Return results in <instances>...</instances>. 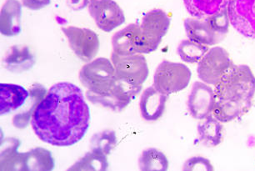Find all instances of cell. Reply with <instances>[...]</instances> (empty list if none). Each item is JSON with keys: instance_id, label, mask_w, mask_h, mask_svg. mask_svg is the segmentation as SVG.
Instances as JSON below:
<instances>
[{"instance_id": "23", "label": "cell", "mask_w": 255, "mask_h": 171, "mask_svg": "<svg viewBox=\"0 0 255 171\" xmlns=\"http://www.w3.org/2000/svg\"><path fill=\"white\" fill-rule=\"evenodd\" d=\"M168 160L158 149H146L138 159V167L142 171H168Z\"/></svg>"}, {"instance_id": "25", "label": "cell", "mask_w": 255, "mask_h": 171, "mask_svg": "<svg viewBox=\"0 0 255 171\" xmlns=\"http://www.w3.org/2000/svg\"><path fill=\"white\" fill-rule=\"evenodd\" d=\"M209 50V46L199 44L190 39L182 41L177 49L180 59L189 64L199 63Z\"/></svg>"}, {"instance_id": "4", "label": "cell", "mask_w": 255, "mask_h": 171, "mask_svg": "<svg viewBox=\"0 0 255 171\" xmlns=\"http://www.w3.org/2000/svg\"><path fill=\"white\" fill-rule=\"evenodd\" d=\"M113 52L120 55L150 54L158 49V44L143 33L140 25L131 23L118 31L112 37Z\"/></svg>"}, {"instance_id": "9", "label": "cell", "mask_w": 255, "mask_h": 171, "mask_svg": "<svg viewBox=\"0 0 255 171\" xmlns=\"http://www.w3.org/2000/svg\"><path fill=\"white\" fill-rule=\"evenodd\" d=\"M69 47L82 61H92L100 50V38L95 31L75 26L62 27Z\"/></svg>"}, {"instance_id": "8", "label": "cell", "mask_w": 255, "mask_h": 171, "mask_svg": "<svg viewBox=\"0 0 255 171\" xmlns=\"http://www.w3.org/2000/svg\"><path fill=\"white\" fill-rule=\"evenodd\" d=\"M142 86L133 85L116 79L112 90L106 95H95L94 93L87 91L86 95L93 104L102 105L115 112H120L140 94Z\"/></svg>"}, {"instance_id": "16", "label": "cell", "mask_w": 255, "mask_h": 171, "mask_svg": "<svg viewBox=\"0 0 255 171\" xmlns=\"http://www.w3.org/2000/svg\"><path fill=\"white\" fill-rule=\"evenodd\" d=\"M22 4L18 0H6L1 8L0 32L7 37H13L21 33Z\"/></svg>"}, {"instance_id": "20", "label": "cell", "mask_w": 255, "mask_h": 171, "mask_svg": "<svg viewBox=\"0 0 255 171\" xmlns=\"http://www.w3.org/2000/svg\"><path fill=\"white\" fill-rule=\"evenodd\" d=\"M230 0H184L188 13L194 18H205L227 9Z\"/></svg>"}, {"instance_id": "24", "label": "cell", "mask_w": 255, "mask_h": 171, "mask_svg": "<svg viewBox=\"0 0 255 171\" xmlns=\"http://www.w3.org/2000/svg\"><path fill=\"white\" fill-rule=\"evenodd\" d=\"M109 167L107 156L98 151H91L85 154L80 160L74 164L69 171H105Z\"/></svg>"}, {"instance_id": "18", "label": "cell", "mask_w": 255, "mask_h": 171, "mask_svg": "<svg viewBox=\"0 0 255 171\" xmlns=\"http://www.w3.org/2000/svg\"><path fill=\"white\" fill-rule=\"evenodd\" d=\"M35 62V57L28 46L17 44L8 49L3 59V65L8 71L21 74L32 69Z\"/></svg>"}, {"instance_id": "28", "label": "cell", "mask_w": 255, "mask_h": 171, "mask_svg": "<svg viewBox=\"0 0 255 171\" xmlns=\"http://www.w3.org/2000/svg\"><path fill=\"white\" fill-rule=\"evenodd\" d=\"M51 0H22L23 5L31 10H39L49 5Z\"/></svg>"}, {"instance_id": "29", "label": "cell", "mask_w": 255, "mask_h": 171, "mask_svg": "<svg viewBox=\"0 0 255 171\" xmlns=\"http://www.w3.org/2000/svg\"><path fill=\"white\" fill-rule=\"evenodd\" d=\"M90 0H68V5L74 10H81L90 4Z\"/></svg>"}, {"instance_id": "6", "label": "cell", "mask_w": 255, "mask_h": 171, "mask_svg": "<svg viewBox=\"0 0 255 171\" xmlns=\"http://www.w3.org/2000/svg\"><path fill=\"white\" fill-rule=\"evenodd\" d=\"M116 79L133 85L142 86L148 79L149 69L145 57L142 54L120 55L113 52L111 54Z\"/></svg>"}, {"instance_id": "3", "label": "cell", "mask_w": 255, "mask_h": 171, "mask_svg": "<svg viewBox=\"0 0 255 171\" xmlns=\"http://www.w3.org/2000/svg\"><path fill=\"white\" fill-rule=\"evenodd\" d=\"M79 76L84 87L95 95H106L116 82L114 64L106 58H98L89 62L82 67Z\"/></svg>"}, {"instance_id": "13", "label": "cell", "mask_w": 255, "mask_h": 171, "mask_svg": "<svg viewBox=\"0 0 255 171\" xmlns=\"http://www.w3.org/2000/svg\"><path fill=\"white\" fill-rule=\"evenodd\" d=\"M184 28L189 39L207 46H214L226 37L219 33L207 18H187L184 21Z\"/></svg>"}, {"instance_id": "26", "label": "cell", "mask_w": 255, "mask_h": 171, "mask_svg": "<svg viewBox=\"0 0 255 171\" xmlns=\"http://www.w3.org/2000/svg\"><path fill=\"white\" fill-rule=\"evenodd\" d=\"M117 136L113 130H105L92 136L90 141L91 151L108 156L117 146Z\"/></svg>"}, {"instance_id": "5", "label": "cell", "mask_w": 255, "mask_h": 171, "mask_svg": "<svg viewBox=\"0 0 255 171\" xmlns=\"http://www.w3.org/2000/svg\"><path fill=\"white\" fill-rule=\"evenodd\" d=\"M191 77V70L185 64L163 60L153 75V87L168 96L186 89Z\"/></svg>"}, {"instance_id": "11", "label": "cell", "mask_w": 255, "mask_h": 171, "mask_svg": "<svg viewBox=\"0 0 255 171\" xmlns=\"http://www.w3.org/2000/svg\"><path fill=\"white\" fill-rule=\"evenodd\" d=\"M230 23L246 38H255V0H230Z\"/></svg>"}, {"instance_id": "21", "label": "cell", "mask_w": 255, "mask_h": 171, "mask_svg": "<svg viewBox=\"0 0 255 171\" xmlns=\"http://www.w3.org/2000/svg\"><path fill=\"white\" fill-rule=\"evenodd\" d=\"M198 125L199 141L207 147H215L221 144L224 138V126L220 121L209 115Z\"/></svg>"}, {"instance_id": "22", "label": "cell", "mask_w": 255, "mask_h": 171, "mask_svg": "<svg viewBox=\"0 0 255 171\" xmlns=\"http://www.w3.org/2000/svg\"><path fill=\"white\" fill-rule=\"evenodd\" d=\"M2 146L1 151V171H22L23 153H18L20 141L18 139L8 138Z\"/></svg>"}, {"instance_id": "12", "label": "cell", "mask_w": 255, "mask_h": 171, "mask_svg": "<svg viewBox=\"0 0 255 171\" xmlns=\"http://www.w3.org/2000/svg\"><path fill=\"white\" fill-rule=\"evenodd\" d=\"M215 105V91L204 82H195L188 98V109L192 117L203 120L210 115Z\"/></svg>"}, {"instance_id": "1", "label": "cell", "mask_w": 255, "mask_h": 171, "mask_svg": "<svg viewBox=\"0 0 255 171\" xmlns=\"http://www.w3.org/2000/svg\"><path fill=\"white\" fill-rule=\"evenodd\" d=\"M90 110L81 89L69 82L53 85L33 111L31 125L44 143L69 147L82 141L90 128Z\"/></svg>"}, {"instance_id": "7", "label": "cell", "mask_w": 255, "mask_h": 171, "mask_svg": "<svg viewBox=\"0 0 255 171\" xmlns=\"http://www.w3.org/2000/svg\"><path fill=\"white\" fill-rule=\"evenodd\" d=\"M234 65L230 54L225 49L214 47L199 62L198 76L205 84L215 85Z\"/></svg>"}, {"instance_id": "15", "label": "cell", "mask_w": 255, "mask_h": 171, "mask_svg": "<svg viewBox=\"0 0 255 171\" xmlns=\"http://www.w3.org/2000/svg\"><path fill=\"white\" fill-rule=\"evenodd\" d=\"M170 23L171 20L164 11L155 8L143 16L140 27L147 37L159 45L168 32Z\"/></svg>"}, {"instance_id": "14", "label": "cell", "mask_w": 255, "mask_h": 171, "mask_svg": "<svg viewBox=\"0 0 255 171\" xmlns=\"http://www.w3.org/2000/svg\"><path fill=\"white\" fill-rule=\"evenodd\" d=\"M168 95L162 94L153 86L147 88L141 95L139 109L141 116L148 122H154L163 116Z\"/></svg>"}, {"instance_id": "17", "label": "cell", "mask_w": 255, "mask_h": 171, "mask_svg": "<svg viewBox=\"0 0 255 171\" xmlns=\"http://www.w3.org/2000/svg\"><path fill=\"white\" fill-rule=\"evenodd\" d=\"M29 96V91L13 84H0V114L8 115L22 107Z\"/></svg>"}, {"instance_id": "10", "label": "cell", "mask_w": 255, "mask_h": 171, "mask_svg": "<svg viewBox=\"0 0 255 171\" xmlns=\"http://www.w3.org/2000/svg\"><path fill=\"white\" fill-rule=\"evenodd\" d=\"M89 12L98 28L107 33L125 22L124 11L114 0H90Z\"/></svg>"}, {"instance_id": "19", "label": "cell", "mask_w": 255, "mask_h": 171, "mask_svg": "<svg viewBox=\"0 0 255 171\" xmlns=\"http://www.w3.org/2000/svg\"><path fill=\"white\" fill-rule=\"evenodd\" d=\"M54 168V161L50 151L37 147L23 153L22 171H51Z\"/></svg>"}, {"instance_id": "27", "label": "cell", "mask_w": 255, "mask_h": 171, "mask_svg": "<svg viewBox=\"0 0 255 171\" xmlns=\"http://www.w3.org/2000/svg\"><path fill=\"white\" fill-rule=\"evenodd\" d=\"M183 171H213L214 167L210 163V161L208 159L196 156V157H192L189 159L188 161L184 163L183 166Z\"/></svg>"}, {"instance_id": "2", "label": "cell", "mask_w": 255, "mask_h": 171, "mask_svg": "<svg viewBox=\"0 0 255 171\" xmlns=\"http://www.w3.org/2000/svg\"><path fill=\"white\" fill-rule=\"evenodd\" d=\"M255 95V77L247 65H234L215 84L213 115L228 123L246 115Z\"/></svg>"}]
</instances>
